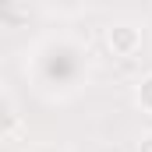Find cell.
I'll list each match as a JSON object with an SVG mask.
<instances>
[{"mask_svg": "<svg viewBox=\"0 0 152 152\" xmlns=\"http://www.w3.org/2000/svg\"><path fill=\"white\" fill-rule=\"evenodd\" d=\"M106 46H110V53L113 57H134L138 50H142V28L138 25H131V21H120V25H110L106 28Z\"/></svg>", "mask_w": 152, "mask_h": 152, "instance_id": "obj_1", "label": "cell"}, {"mask_svg": "<svg viewBox=\"0 0 152 152\" xmlns=\"http://www.w3.org/2000/svg\"><path fill=\"white\" fill-rule=\"evenodd\" d=\"M4 120H7V127H4V142L14 145L18 134H21V117H18V110H14V103H4Z\"/></svg>", "mask_w": 152, "mask_h": 152, "instance_id": "obj_2", "label": "cell"}, {"mask_svg": "<svg viewBox=\"0 0 152 152\" xmlns=\"http://www.w3.org/2000/svg\"><path fill=\"white\" fill-rule=\"evenodd\" d=\"M134 103H138L142 113L152 117V71H149V75H142V81L134 85Z\"/></svg>", "mask_w": 152, "mask_h": 152, "instance_id": "obj_3", "label": "cell"}, {"mask_svg": "<svg viewBox=\"0 0 152 152\" xmlns=\"http://www.w3.org/2000/svg\"><path fill=\"white\" fill-rule=\"evenodd\" d=\"M138 152H152V134H145V138L138 142Z\"/></svg>", "mask_w": 152, "mask_h": 152, "instance_id": "obj_4", "label": "cell"}]
</instances>
